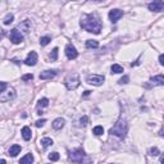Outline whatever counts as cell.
Wrapping results in <instances>:
<instances>
[{"instance_id": "6da1fadb", "label": "cell", "mask_w": 164, "mask_h": 164, "mask_svg": "<svg viewBox=\"0 0 164 164\" xmlns=\"http://www.w3.org/2000/svg\"><path fill=\"white\" fill-rule=\"evenodd\" d=\"M81 27L87 32L99 35L101 31V22L95 14H86L81 19Z\"/></svg>"}, {"instance_id": "7a4b0ae2", "label": "cell", "mask_w": 164, "mask_h": 164, "mask_svg": "<svg viewBox=\"0 0 164 164\" xmlns=\"http://www.w3.org/2000/svg\"><path fill=\"white\" fill-rule=\"evenodd\" d=\"M128 131V124H127V120L123 119V118H119L117 120V123L114 124V127L110 128L109 134L110 135H114L119 139H124L126 137V134Z\"/></svg>"}, {"instance_id": "3957f363", "label": "cell", "mask_w": 164, "mask_h": 164, "mask_svg": "<svg viewBox=\"0 0 164 164\" xmlns=\"http://www.w3.org/2000/svg\"><path fill=\"white\" fill-rule=\"evenodd\" d=\"M64 85L68 90H76L80 86V76L78 73H69L64 80Z\"/></svg>"}, {"instance_id": "277c9868", "label": "cell", "mask_w": 164, "mask_h": 164, "mask_svg": "<svg viewBox=\"0 0 164 164\" xmlns=\"http://www.w3.org/2000/svg\"><path fill=\"white\" fill-rule=\"evenodd\" d=\"M69 160H72L75 163H83V162H89L90 159L86 158V154L82 149H76V150L72 151L71 155H69Z\"/></svg>"}, {"instance_id": "5b68a950", "label": "cell", "mask_w": 164, "mask_h": 164, "mask_svg": "<svg viewBox=\"0 0 164 164\" xmlns=\"http://www.w3.org/2000/svg\"><path fill=\"white\" fill-rule=\"evenodd\" d=\"M14 97H15V91L13 87H9L8 90H5V91L0 92V101H1V103L10 101V100H13Z\"/></svg>"}, {"instance_id": "8992f818", "label": "cell", "mask_w": 164, "mask_h": 164, "mask_svg": "<svg viewBox=\"0 0 164 164\" xmlns=\"http://www.w3.org/2000/svg\"><path fill=\"white\" fill-rule=\"evenodd\" d=\"M87 83L94 85V86H101L104 83V76H99V75H90L87 76Z\"/></svg>"}, {"instance_id": "52a82bcc", "label": "cell", "mask_w": 164, "mask_h": 164, "mask_svg": "<svg viewBox=\"0 0 164 164\" xmlns=\"http://www.w3.org/2000/svg\"><path fill=\"white\" fill-rule=\"evenodd\" d=\"M9 38H10V41L13 42V44H21V42L23 41V35L19 32L18 28H14V30H12L10 31V33H9Z\"/></svg>"}, {"instance_id": "ba28073f", "label": "cell", "mask_w": 164, "mask_h": 164, "mask_svg": "<svg viewBox=\"0 0 164 164\" xmlns=\"http://www.w3.org/2000/svg\"><path fill=\"white\" fill-rule=\"evenodd\" d=\"M65 55H67V58L69 60H73L78 57V52H77L76 48L72 44H68L67 46H65Z\"/></svg>"}, {"instance_id": "9c48e42d", "label": "cell", "mask_w": 164, "mask_h": 164, "mask_svg": "<svg viewBox=\"0 0 164 164\" xmlns=\"http://www.w3.org/2000/svg\"><path fill=\"white\" fill-rule=\"evenodd\" d=\"M147 8L151 12H162L164 9V1L163 0H154L147 5Z\"/></svg>"}, {"instance_id": "30bf717a", "label": "cell", "mask_w": 164, "mask_h": 164, "mask_svg": "<svg viewBox=\"0 0 164 164\" xmlns=\"http://www.w3.org/2000/svg\"><path fill=\"white\" fill-rule=\"evenodd\" d=\"M122 17H123V10H120V9H112L109 12V19H110L113 23L118 22Z\"/></svg>"}, {"instance_id": "8fae6325", "label": "cell", "mask_w": 164, "mask_h": 164, "mask_svg": "<svg viewBox=\"0 0 164 164\" xmlns=\"http://www.w3.org/2000/svg\"><path fill=\"white\" fill-rule=\"evenodd\" d=\"M31 28H32V22H31L30 19H25V21L18 25V30H21L22 32H25V33H28Z\"/></svg>"}, {"instance_id": "7c38bea8", "label": "cell", "mask_w": 164, "mask_h": 164, "mask_svg": "<svg viewBox=\"0 0 164 164\" xmlns=\"http://www.w3.org/2000/svg\"><path fill=\"white\" fill-rule=\"evenodd\" d=\"M37 59H38L37 53L36 52H31L28 55H27L26 59H25V64L26 65H35L37 63Z\"/></svg>"}, {"instance_id": "4fadbf2b", "label": "cell", "mask_w": 164, "mask_h": 164, "mask_svg": "<svg viewBox=\"0 0 164 164\" xmlns=\"http://www.w3.org/2000/svg\"><path fill=\"white\" fill-rule=\"evenodd\" d=\"M57 76V71L54 69H48V71H44L40 73V80H52Z\"/></svg>"}, {"instance_id": "5bb4252c", "label": "cell", "mask_w": 164, "mask_h": 164, "mask_svg": "<svg viewBox=\"0 0 164 164\" xmlns=\"http://www.w3.org/2000/svg\"><path fill=\"white\" fill-rule=\"evenodd\" d=\"M150 82L155 86H164V75H158L150 78Z\"/></svg>"}, {"instance_id": "9a60e30c", "label": "cell", "mask_w": 164, "mask_h": 164, "mask_svg": "<svg viewBox=\"0 0 164 164\" xmlns=\"http://www.w3.org/2000/svg\"><path fill=\"white\" fill-rule=\"evenodd\" d=\"M21 134H22V137H23V140H26V141H28V140H31V136H32V131H31V128H30V127L25 126V127L22 128Z\"/></svg>"}, {"instance_id": "2e32d148", "label": "cell", "mask_w": 164, "mask_h": 164, "mask_svg": "<svg viewBox=\"0 0 164 164\" xmlns=\"http://www.w3.org/2000/svg\"><path fill=\"white\" fill-rule=\"evenodd\" d=\"M64 123H65V120L63 118H57L53 122V128L54 130H62L64 127Z\"/></svg>"}, {"instance_id": "e0dca14e", "label": "cell", "mask_w": 164, "mask_h": 164, "mask_svg": "<svg viewBox=\"0 0 164 164\" xmlns=\"http://www.w3.org/2000/svg\"><path fill=\"white\" fill-rule=\"evenodd\" d=\"M21 150H22V147L19 145H13V146H10V149H9V155L10 157H17V155L21 153Z\"/></svg>"}, {"instance_id": "ac0fdd59", "label": "cell", "mask_w": 164, "mask_h": 164, "mask_svg": "<svg viewBox=\"0 0 164 164\" xmlns=\"http://www.w3.org/2000/svg\"><path fill=\"white\" fill-rule=\"evenodd\" d=\"M32 162H33L32 154H26L23 158H21V160H19V164H31Z\"/></svg>"}, {"instance_id": "d6986e66", "label": "cell", "mask_w": 164, "mask_h": 164, "mask_svg": "<svg viewBox=\"0 0 164 164\" xmlns=\"http://www.w3.org/2000/svg\"><path fill=\"white\" fill-rule=\"evenodd\" d=\"M86 48L87 49H96V48H99V42L96 40H87L86 41Z\"/></svg>"}, {"instance_id": "ffe728a7", "label": "cell", "mask_w": 164, "mask_h": 164, "mask_svg": "<svg viewBox=\"0 0 164 164\" xmlns=\"http://www.w3.org/2000/svg\"><path fill=\"white\" fill-rule=\"evenodd\" d=\"M48 105H49V99L42 97V99H40V100H38V103H37V109L45 108V107H48Z\"/></svg>"}, {"instance_id": "44dd1931", "label": "cell", "mask_w": 164, "mask_h": 164, "mask_svg": "<svg viewBox=\"0 0 164 164\" xmlns=\"http://www.w3.org/2000/svg\"><path fill=\"white\" fill-rule=\"evenodd\" d=\"M41 145L42 147H49V146H52L53 145V140L50 139V137H44L41 140Z\"/></svg>"}, {"instance_id": "7402d4cb", "label": "cell", "mask_w": 164, "mask_h": 164, "mask_svg": "<svg viewBox=\"0 0 164 164\" xmlns=\"http://www.w3.org/2000/svg\"><path fill=\"white\" fill-rule=\"evenodd\" d=\"M13 21H14V15L13 14H7L5 17H4V19H3V23L7 26V25H10Z\"/></svg>"}, {"instance_id": "603a6c76", "label": "cell", "mask_w": 164, "mask_h": 164, "mask_svg": "<svg viewBox=\"0 0 164 164\" xmlns=\"http://www.w3.org/2000/svg\"><path fill=\"white\" fill-rule=\"evenodd\" d=\"M92 134H94V135H96V136L103 135V134H104V128H103V126H96V127H94Z\"/></svg>"}, {"instance_id": "cb8c5ba5", "label": "cell", "mask_w": 164, "mask_h": 164, "mask_svg": "<svg viewBox=\"0 0 164 164\" xmlns=\"http://www.w3.org/2000/svg\"><path fill=\"white\" fill-rule=\"evenodd\" d=\"M110 69H112V73H122L123 72V67H120L119 64H113Z\"/></svg>"}, {"instance_id": "d4e9b609", "label": "cell", "mask_w": 164, "mask_h": 164, "mask_svg": "<svg viewBox=\"0 0 164 164\" xmlns=\"http://www.w3.org/2000/svg\"><path fill=\"white\" fill-rule=\"evenodd\" d=\"M50 41H52V38H50L49 36H44V37L40 38V45H41V46H46Z\"/></svg>"}, {"instance_id": "484cf974", "label": "cell", "mask_w": 164, "mask_h": 164, "mask_svg": "<svg viewBox=\"0 0 164 164\" xmlns=\"http://www.w3.org/2000/svg\"><path fill=\"white\" fill-rule=\"evenodd\" d=\"M49 160H52V162L59 160V154H58V153H52V154H49Z\"/></svg>"}, {"instance_id": "4316f807", "label": "cell", "mask_w": 164, "mask_h": 164, "mask_svg": "<svg viewBox=\"0 0 164 164\" xmlns=\"http://www.w3.org/2000/svg\"><path fill=\"white\" fill-rule=\"evenodd\" d=\"M87 123H89V117H86V115L81 117V118H80V124H81V126H82V127H85Z\"/></svg>"}, {"instance_id": "83f0119b", "label": "cell", "mask_w": 164, "mask_h": 164, "mask_svg": "<svg viewBox=\"0 0 164 164\" xmlns=\"http://www.w3.org/2000/svg\"><path fill=\"white\" fill-rule=\"evenodd\" d=\"M50 58H52L53 60H57L58 59V48H54L53 52L50 53Z\"/></svg>"}, {"instance_id": "f1b7e54d", "label": "cell", "mask_w": 164, "mask_h": 164, "mask_svg": "<svg viewBox=\"0 0 164 164\" xmlns=\"http://www.w3.org/2000/svg\"><path fill=\"white\" fill-rule=\"evenodd\" d=\"M149 153H150V155H151V157H157V155H159V149H158V147H151V149H150V151H149Z\"/></svg>"}, {"instance_id": "f546056e", "label": "cell", "mask_w": 164, "mask_h": 164, "mask_svg": "<svg viewBox=\"0 0 164 164\" xmlns=\"http://www.w3.org/2000/svg\"><path fill=\"white\" fill-rule=\"evenodd\" d=\"M128 81H130V77H128V76H123L118 82H119V85H126V83H128Z\"/></svg>"}, {"instance_id": "4dcf8cb0", "label": "cell", "mask_w": 164, "mask_h": 164, "mask_svg": "<svg viewBox=\"0 0 164 164\" xmlns=\"http://www.w3.org/2000/svg\"><path fill=\"white\" fill-rule=\"evenodd\" d=\"M32 78H33V75H31V73H30V75H25V76H22V80H23V81H31Z\"/></svg>"}, {"instance_id": "1f68e13d", "label": "cell", "mask_w": 164, "mask_h": 164, "mask_svg": "<svg viewBox=\"0 0 164 164\" xmlns=\"http://www.w3.org/2000/svg\"><path fill=\"white\" fill-rule=\"evenodd\" d=\"M45 122H46V119H38L36 122V127H42L45 124Z\"/></svg>"}, {"instance_id": "d6a6232c", "label": "cell", "mask_w": 164, "mask_h": 164, "mask_svg": "<svg viewBox=\"0 0 164 164\" xmlns=\"http://www.w3.org/2000/svg\"><path fill=\"white\" fill-rule=\"evenodd\" d=\"M5 90H7V83L5 82H1V83H0V92L5 91Z\"/></svg>"}, {"instance_id": "836d02e7", "label": "cell", "mask_w": 164, "mask_h": 164, "mask_svg": "<svg viewBox=\"0 0 164 164\" xmlns=\"http://www.w3.org/2000/svg\"><path fill=\"white\" fill-rule=\"evenodd\" d=\"M159 62H160L162 65H164V54H162V55L159 57Z\"/></svg>"}, {"instance_id": "e575fe53", "label": "cell", "mask_w": 164, "mask_h": 164, "mask_svg": "<svg viewBox=\"0 0 164 164\" xmlns=\"http://www.w3.org/2000/svg\"><path fill=\"white\" fill-rule=\"evenodd\" d=\"M160 163H164V154H163L162 157H160Z\"/></svg>"}, {"instance_id": "d590c367", "label": "cell", "mask_w": 164, "mask_h": 164, "mask_svg": "<svg viewBox=\"0 0 164 164\" xmlns=\"http://www.w3.org/2000/svg\"><path fill=\"white\" fill-rule=\"evenodd\" d=\"M92 1H103V0H92Z\"/></svg>"}]
</instances>
